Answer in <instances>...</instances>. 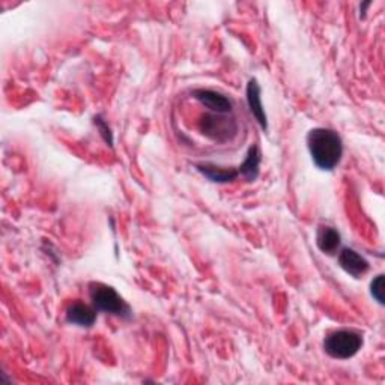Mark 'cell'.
Listing matches in <instances>:
<instances>
[{"label": "cell", "instance_id": "6da1fadb", "mask_svg": "<svg viewBox=\"0 0 385 385\" xmlns=\"http://www.w3.org/2000/svg\"><path fill=\"white\" fill-rule=\"evenodd\" d=\"M307 146L313 163L322 170L337 167L343 155V144L336 131L328 128H315L307 136Z\"/></svg>", "mask_w": 385, "mask_h": 385}, {"label": "cell", "instance_id": "7a4b0ae2", "mask_svg": "<svg viewBox=\"0 0 385 385\" xmlns=\"http://www.w3.org/2000/svg\"><path fill=\"white\" fill-rule=\"evenodd\" d=\"M89 295L95 310L122 319L131 318L130 306L111 286H107L104 283H90Z\"/></svg>", "mask_w": 385, "mask_h": 385}, {"label": "cell", "instance_id": "3957f363", "mask_svg": "<svg viewBox=\"0 0 385 385\" xmlns=\"http://www.w3.org/2000/svg\"><path fill=\"white\" fill-rule=\"evenodd\" d=\"M363 346L361 334L354 330H337L330 332L323 340V349L330 357L337 360L352 358Z\"/></svg>", "mask_w": 385, "mask_h": 385}, {"label": "cell", "instance_id": "277c9868", "mask_svg": "<svg viewBox=\"0 0 385 385\" xmlns=\"http://www.w3.org/2000/svg\"><path fill=\"white\" fill-rule=\"evenodd\" d=\"M199 130L205 137L226 144L238 134V124L235 118L220 113L202 115L199 120Z\"/></svg>", "mask_w": 385, "mask_h": 385}, {"label": "cell", "instance_id": "5b68a950", "mask_svg": "<svg viewBox=\"0 0 385 385\" xmlns=\"http://www.w3.org/2000/svg\"><path fill=\"white\" fill-rule=\"evenodd\" d=\"M192 97H195L202 106H205L209 108L212 113H220V115H229L232 111V103L230 99L223 95L217 90H211V89H196L192 92Z\"/></svg>", "mask_w": 385, "mask_h": 385}, {"label": "cell", "instance_id": "8992f818", "mask_svg": "<svg viewBox=\"0 0 385 385\" xmlns=\"http://www.w3.org/2000/svg\"><path fill=\"white\" fill-rule=\"evenodd\" d=\"M339 263L349 276L356 279H360L369 271V262L352 248H343L340 251Z\"/></svg>", "mask_w": 385, "mask_h": 385}, {"label": "cell", "instance_id": "52a82bcc", "mask_svg": "<svg viewBox=\"0 0 385 385\" xmlns=\"http://www.w3.org/2000/svg\"><path fill=\"white\" fill-rule=\"evenodd\" d=\"M66 321L78 327H92L97 321V310L85 302L76 301L66 309Z\"/></svg>", "mask_w": 385, "mask_h": 385}, {"label": "cell", "instance_id": "ba28073f", "mask_svg": "<svg viewBox=\"0 0 385 385\" xmlns=\"http://www.w3.org/2000/svg\"><path fill=\"white\" fill-rule=\"evenodd\" d=\"M247 103H248L251 115L256 118L258 124L262 127V130H267L268 120H267L265 110H263V106H262L260 86L256 78H251L247 85Z\"/></svg>", "mask_w": 385, "mask_h": 385}, {"label": "cell", "instance_id": "9c48e42d", "mask_svg": "<svg viewBox=\"0 0 385 385\" xmlns=\"http://www.w3.org/2000/svg\"><path fill=\"white\" fill-rule=\"evenodd\" d=\"M196 167L205 178H208L212 182H218V184H226V182L235 181L239 175L237 169L220 167L212 163H200L196 164Z\"/></svg>", "mask_w": 385, "mask_h": 385}, {"label": "cell", "instance_id": "30bf717a", "mask_svg": "<svg viewBox=\"0 0 385 385\" xmlns=\"http://www.w3.org/2000/svg\"><path fill=\"white\" fill-rule=\"evenodd\" d=\"M340 234L331 226H321L316 234V244L322 253L334 255L340 247Z\"/></svg>", "mask_w": 385, "mask_h": 385}, {"label": "cell", "instance_id": "8fae6325", "mask_svg": "<svg viewBox=\"0 0 385 385\" xmlns=\"http://www.w3.org/2000/svg\"><path fill=\"white\" fill-rule=\"evenodd\" d=\"M259 167H260V152L258 146H251L247 152V157L238 167V174L244 176L247 181H255L259 176Z\"/></svg>", "mask_w": 385, "mask_h": 385}, {"label": "cell", "instance_id": "7c38bea8", "mask_svg": "<svg viewBox=\"0 0 385 385\" xmlns=\"http://www.w3.org/2000/svg\"><path fill=\"white\" fill-rule=\"evenodd\" d=\"M370 293L379 304H384V276L382 274H379L377 279L372 280Z\"/></svg>", "mask_w": 385, "mask_h": 385}, {"label": "cell", "instance_id": "4fadbf2b", "mask_svg": "<svg viewBox=\"0 0 385 385\" xmlns=\"http://www.w3.org/2000/svg\"><path fill=\"white\" fill-rule=\"evenodd\" d=\"M94 124H95L97 128L99 130V133H101V136H103V139L106 140V144H107L108 146H113V134H111V130L108 128V125H107L106 120H104L103 118H101V116H97V118L94 119Z\"/></svg>", "mask_w": 385, "mask_h": 385}]
</instances>
